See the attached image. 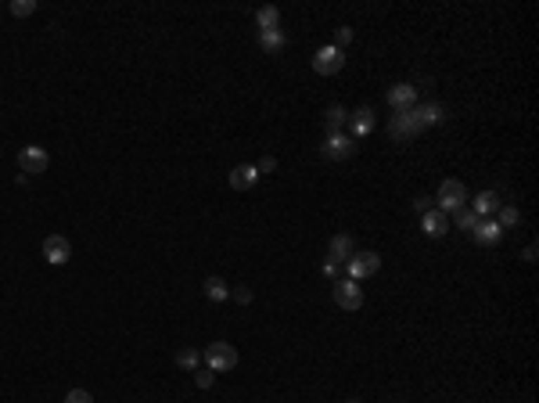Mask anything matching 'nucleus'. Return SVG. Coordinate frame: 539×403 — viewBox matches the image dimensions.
Returning a JSON list of instances; mask_svg holds the SVG:
<instances>
[{
  "instance_id": "f257e3e1",
  "label": "nucleus",
  "mask_w": 539,
  "mask_h": 403,
  "mask_svg": "<svg viewBox=\"0 0 539 403\" xmlns=\"http://www.w3.org/2000/svg\"><path fill=\"white\" fill-rule=\"evenodd\" d=\"M467 202V188L460 180H442L439 184V195H435V209L439 212H453V209H464Z\"/></svg>"
},
{
  "instance_id": "f03ea898",
  "label": "nucleus",
  "mask_w": 539,
  "mask_h": 403,
  "mask_svg": "<svg viewBox=\"0 0 539 403\" xmlns=\"http://www.w3.org/2000/svg\"><path fill=\"white\" fill-rule=\"evenodd\" d=\"M205 367H212L216 375H223V371H234L238 367V350L230 346V343H212V346H205Z\"/></svg>"
},
{
  "instance_id": "7ed1b4c3",
  "label": "nucleus",
  "mask_w": 539,
  "mask_h": 403,
  "mask_svg": "<svg viewBox=\"0 0 539 403\" xmlns=\"http://www.w3.org/2000/svg\"><path fill=\"white\" fill-rule=\"evenodd\" d=\"M353 155H356V141L345 134H327V141L320 144V159H327V162H345Z\"/></svg>"
},
{
  "instance_id": "20e7f679",
  "label": "nucleus",
  "mask_w": 539,
  "mask_h": 403,
  "mask_svg": "<svg viewBox=\"0 0 539 403\" xmlns=\"http://www.w3.org/2000/svg\"><path fill=\"white\" fill-rule=\"evenodd\" d=\"M331 292H335V302L342 309H349V314L363 306V288H360V281H353V277H338Z\"/></svg>"
},
{
  "instance_id": "39448f33",
  "label": "nucleus",
  "mask_w": 539,
  "mask_h": 403,
  "mask_svg": "<svg viewBox=\"0 0 539 403\" xmlns=\"http://www.w3.org/2000/svg\"><path fill=\"white\" fill-rule=\"evenodd\" d=\"M18 166H22V173H25V177L47 173V166H51V155H47V148H40V144H25V148L18 151Z\"/></svg>"
},
{
  "instance_id": "423d86ee",
  "label": "nucleus",
  "mask_w": 539,
  "mask_h": 403,
  "mask_svg": "<svg viewBox=\"0 0 539 403\" xmlns=\"http://www.w3.org/2000/svg\"><path fill=\"white\" fill-rule=\"evenodd\" d=\"M313 69H316V76H335V72H342L345 69V51H338L335 44L320 47V51L313 54Z\"/></svg>"
},
{
  "instance_id": "0eeeda50",
  "label": "nucleus",
  "mask_w": 539,
  "mask_h": 403,
  "mask_svg": "<svg viewBox=\"0 0 539 403\" xmlns=\"http://www.w3.org/2000/svg\"><path fill=\"white\" fill-rule=\"evenodd\" d=\"M389 134L396 144H406V141H414L421 134V122L414 119V112H396L392 122H389Z\"/></svg>"
},
{
  "instance_id": "6e6552de",
  "label": "nucleus",
  "mask_w": 539,
  "mask_h": 403,
  "mask_svg": "<svg viewBox=\"0 0 539 403\" xmlns=\"http://www.w3.org/2000/svg\"><path fill=\"white\" fill-rule=\"evenodd\" d=\"M44 260H47L51 267H65V263L72 260V245H69V238H61V234H47V238H44Z\"/></svg>"
},
{
  "instance_id": "1a4fd4ad",
  "label": "nucleus",
  "mask_w": 539,
  "mask_h": 403,
  "mask_svg": "<svg viewBox=\"0 0 539 403\" xmlns=\"http://www.w3.org/2000/svg\"><path fill=\"white\" fill-rule=\"evenodd\" d=\"M377 267H382V256L377 252H353V260L345 263V274L353 277V281H360V277L377 274Z\"/></svg>"
},
{
  "instance_id": "9d476101",
  "label": "nucleus",
  "mask_w": 539,
  "mask_h": 403,
  "mask_svg": "<svg viewBox=\"0 0 539 403\" xmlns=\"http://www.w3.org/2000/svg\"><path fill=\"white\" fill-rule=\"evenodd\" d=\"M389 105H392L396 112H410V108L417 105V87H410V83L389 87Z\"/></svg>"
},
{
  "instance_id": "9b49d317",
  "label": "nucleus",
  "mask_w": 539,
  "mask_h": 403,
  "mask_svg": "<svg viewBox=\"0 0 539 403\" xmlns=\"http://www.w3.org/2000/svg\"><path fill=\"white\" fill-rule=\"evenodd\" d=\"M421 231H424L428 238H446V234H450V216L439 212V209H428V212L421 216Z\"/></svg>"
},
{
  "instance_id": "f8f14e48",
  "label": "nucleus",
  "mask_w": 539,
  "mask_h": 403,
  "mask_svg": "<svg viewBox=\"0 0 539 403\" xmlns=\"http://www.w3.org/2000/svg\"><path fill=\"white\" fill-rule=\"evenodd\" d=\"M227 180H230L234 191H252L259 184V173H256V166H234Z\"/></svg>"
},
{
  "instance_id": "ddd939ff",
  "label": "nucleus",
  "mask_w": 539,
  "mask_h": 403,
  "mask_svg": "<svg viewBox=\"0 0 539 403\" xmlns=\"http://www.w3.org/2000/svg\"><path fill=\"white\" fill-rule=\"evenodd\" d=\"M471 238L479 241V245H500V238H503V227H500L496 220H479V227L471 231Z\"/></svg>"
},
{
  "instance_id": "4468645a",
  "label": "nucleus",
  "mask_w": 539,
  "mask_h": 403,
  "mask_svg": "<svg viewBox=\"0 0 539 403\" xmlns=\"http://www.w3.org/2000/svg\"><path fill=\"white\" fill-rule=\"evenodd\" d=\"M353 252H356V245H353V238H349V234H335L331 238V256L327 260H335V263H349V260H353Z\"/></svg>"
},
{
  "instance_id": "2eb2a0df",
  "label": "nucleus",
  "mask_w": 539,
  "mask_h": 403,
  "mask_svg": "<svg viewBox=\"0 0 539 403\" xmlns=\"http://www.w3.org/2000/svg\"><path fill=\"white\" fill-rule=\"evenodd\" d=\"M259 47L266 54H280L288 47V33H284V29H266V33H259Z\"/></svg>"
},
{
  "instance_id": "dca6fc26",
  "label": "nucleus",
  "mask_w": 539,
  "mask_h": 403,
  "mask_svg": "<svg viewBox=\"0 0 539 403\" xmlns=\"http://www.w3.org/2000/svg\"><path fill=\"white\" fill-rule=\"evenodd\" d=\"M202 292H205V299H212V302H227V299H230V285L223 281V277H205V281H202Z\"/></svg>"
},
{
  "instance_id": "f3484780",
  "label": "nucleus",
  "mask_w": 539,
  "mask_h": 403,
  "mask_svg": "<svg viewBox=\"0 0 539 403\" xmlns=\"http://www.w3.org/2000/svg\"><path fill=\"white\" fill-rule=\"evenodd\" d=\"M324 127H327V134H345V127H349V112H345L342 105L324 108Z\"/></svg>"
},
{
  "instance_id": "a211bd4d",
  "label": "nucleus",
  "mask_w": 539,
  "mask_h": 403,
  "mask_svg": "<svg viewBox=\"0 0 539 403\" xmlns=\"http://www.w3.org/2000/svg\"><path fill=\"white\" fill-rule=\"evenodd\" d=\"M349 127H353V134H356V137L370 134V130H374V108H367V105H363V108H356L353 115H349Z\"/></svg>"
},
{
  "instance_id": "6ab92c4d",
  "label": "nucleus",
  "mask_w": 539,
  "mask_h": 403,
  "mask_svg": "<svg viewBox=\"0 0 539 403\" xmlns=\"http://www.w3.org/2000/svg\"><path fill=\"white\" fill-rule=\"evenodd\" d=\"M410 112H414V119L421 122V130L431 127V122H442V115H446V112H442V105H414Z\"/></svg>"
},
{
  "instance_id": "aec40b11",
  "label": "nucleus",
  "mask_w": 539,
  "mask_h": 403,
  "mask_svg": "<svg viewBox=\"0 0 539 403\" xmlns=\"http://www.w3.org/2000/svg\"><path fill=\"white\" fill-rule=\"evenodd\" d=\"M256 25H259V33H266V29H280V8L266 4L256 11Z\"/></svg>"
},
{
  "instance_id": "412c9836",
  "label": "nucleus",
  "mask_w": 539,
  "mask_h": 403,
  "mask_svg": "<svg viewBox=\"0 0 539 403\" xmlns=\"http://www.w3.org/2000/svg\"><path fill=\"white\" fill-rule=\"evenodd\" d=\"M496 224H500L503 231L518 227V224H521V212H518V205H507V202H500V209H496Z\"/></svg>"
},
{
  "instance_id": "4be33fe9",
  "label": "nucleus",
  "mask_w": 539,
  "mask_h": 403,
  "mask_svg": "<svg viewBox=\"0 0 539 403\" xmlns=\"http://www.w3.org/2000/svg\"><path fill=\"white\" fill-rule=\"evenodd\" d=\"M176 367H183V371H198V367H202V350H195V346L176 350Z\"/></svg>"
},
{
  "instance_id": "5701e85b",
  "label": "nucleus",
  "mask_w": 539,
  "mask_h": 403,
  "mask_svg": "<svg viewBox=\"0 0 539 403\" xmlns=\"http://www.w3.org/2000/svg\"><path fill=\"white\" fill-rule=\"evenodd\" d=\"M496 209H500V195L496 191H482L479 198H474V212H479L482 220H486V216H493Z\"/></svg>"
},
{
  "instance_id": "b1692460",
  "label": "nucleus",
  "mask_w": 539,
  "mask_h": 403,
  "mask_svg": "<svg viewBox=\"0 0 539 403\" xmlns=\"http://www.w3.org/2000/svg\"><path fill=\"white\" fill-rule=\"evenodd\" d=\"M453 220H457V227H460V231H474L482 216L474 212V209H453Z\"/></svg>"
},
{
  "instance_id": "393cba45",
  "label": "nucleus",
  "mask_w": 539,
  "mask_h": 403,
  "mask_svg": "<svg viewBox=\"0 0 539 403\" xmlns=\"http://www.w3.org/2000/svg\"><path fill=\"white\" fill-rule=\"evenodd\" d=\"M33 11H37V0H15V4H11V15L15 18H29Z\"/></svg>"
},
{
  "instance_id": "a878e982",
  "label": "nucleus",
  "mask_w": 539,
  "mask_h": 403,
  "mask_svg": "<svg viewBox=\"0 0 539 403\" xmlns=\"http://www.w3.org/2000/svg\"><path fill=\"white\" fill-rule=\"evenodd\" d=\"M212 382H216V371H212V367H205V371L198 367V371H195V385H198V389H212Z\"/></svg>"
},
{
  "instance_id": "bb28decb",
  "label": "nucleus",
  "mask_w": 539,
  "mask_h": 403,
  "mask_svg": "<svg viewBox=\"0 0 539 403\" xmlns=\"http://www.w3.org/2000/svg\"><path fill=\"white\" fill-rule=\"evenodd\" d=\"M230 299L241 302V306H248V302H252V288H248V285H238V288H230Z\"/></svg>"
},
{
  "instance_id": "cd10ccee",
  "label": "nucleus",
  "mask_w": 539,
  "mask_h": 403,
  "mask_svg": "<svg viewBox=\"0 0 539 403\" xmlns=\"http://www.w3.org/2000/svg\"><path fill=\"white\" fill-rule=\"evenodd\" d=\"M342 263H335V260H324V277H331V281H338V277H342Z\"/></svg>"
},
{
  "instance_id": "c85d7f7f",
  "label": "nucleus",
  "mask_w": 539,
  "mask_h": 403,
  "mask_svg": "<svg viewBox=\"0 0 539 403\" xmlns=\"http://www.w3.org/2000/svg\"><path fill=\"white\" fill-rule=\"evenodd\" d=\"M65 403H93V396H90L86 389H72V392L65 396Z\"/></svg>"
},
{
  "instance_id": "c756f323",
  "label": "nucleus",
  "mask_w": 539,
  "mask_h": 403,
  "mask_svg": "<svg viewBox=\"0 0 539 403\" xmlns=\"http://www.w3.org/2000/svg\"><path fill=\"white\" fill-rule=\"evenodd\" d=\"M273 169H277V159H273V155H263L259 166H256V173L263 177V173H273Z\"/></svg>"
},
{
  "instance_id": "7c9ffc66",
  "label": "nucleus",
  "mask_w": 539,
  "mask_h": 403,
  "mask_svg": "<svg viewBox=\"0 0 539 403\" xmlns=\"http://www.w3.org/2000/svg\"><path fill=\"white\" fill-rule=\"evenodd\" d=\"M349 40H353V29L342 25V29H338V37H335V47H338V51H345V44H349Z\"/></svg>"
},
{
  "instance_id": "2f4dec72",
  "label": "nucleus",
  "mask_w": 539,
  "mask_h": 403,
  "mask_svg": "<svg viewBox=\"0 0 539 403\" xmlns=\"http://www.w3.org/2000/svg\"><path fill=\"white\" fill-rule=\"evenodd\" d=\"M414 209H417V212L424 216V212L431 209V198H428V195H421V198H414Z\"/></svg>"
},
{
  "instance_id": "473e14b6",
  "label": "nucleus",
  "mask_w": 539,
  "mask_h": 403,
  "mask_svg": "<svg viewBox=\"0 0 539 403\" xmlns=\"http://www.w3.org/2000/svg\"><path fill=\"white\" fill-rule=\"evenodd\" d=\"M521 260H525V263H535V245H525V249H521Z\"/></svg>"
},
{
  "instance_id": "72a5a7b5",
  "label": "nucleus",
  "mask_w": 539,
  "mask_h": 403,
  "mask_svg": "<svg viewBox=\"0 0 539 403\" xmlns=\"http://www.w3.org/2000/svg\"><path fill=\"white\" fill-rule=\"evenodd\" d=\"M349 403H360V399H349Z\"/></svg>"
}]
</instances>
